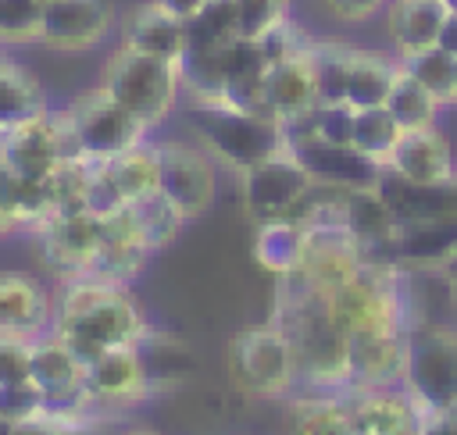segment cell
<instances>
[{
  "label": "cell",
  "instance_id": "cell-1",
  "mask_svg": "<svg viewBox=\"0 0 457 435\" xmlns=\"http://www.w3.org/2000/svg\"><path fill=\"white\" fill-rule=\"evenodd\" d=\"M50 332H57L82 360H93L104 349L143 342L150 335V321L129 285L82 275L61 282Z\"/></svg>",
  "mask_w": 457,
  "mask_h": 435
},
{
  "label": "cell",
  "instance_id": "cell-2",
  "mask_svg": "<svg viewBox=\"0 0 457 435\" xmlns=\"http://www.w3.org/2000/svg\"><path fill=\"white\" fill-rule=\"evenodd\" d=\"M275 321L282 324L293 346L300 389H346L350 385L346 332L339 328L325 292L311 289L296 275L278 278Z\"/></svg>",
  "mask_w": 457,
  "mask_h": 435
},
{
  "label": "cell",
  "instance_id": "cell-3",
  "mask_svg": "<svg viewBox=\"0 0 457 435\" xmlns=\"http://www.w3.org/2000/svg\"><path fill=\"white\" fill-rule=\"evenodd\" d=\"M189 132L218 168H228L236 175L286 150V132L275 118L250 114L228 103H189Z\"/></svg>",
  "mask_w": 457,
  "mask_h": 435
},
{
  "label": "cell",
  "instance_id": "cell-4",
  "mask_svg": "<svg viewBox=\"0 0 457 435\" xmlns=\"http://www.w3.org/2000/svg\"><path fill=\"white\" fill-rule=\"evenodd\" d=\"M318 96L321 103H350V107H378L400 71V57L371 46H353L339 39H314L311 46Z\"/></svg>",
  "mask_w": 457,
  "mask_h": 435
},
{
  "label": "cell",
  "instance_id": "cell-5",
  "mask_svg": "<svg viewBox=\"0 0 457 435\" xmlns=\"http://www.w3.org/2000/svg\"><path fill=\"white\" fill-rule=\"evenodd\" d=\"M100 86L136 114L150 132L161 128L182 96V68L175 61H161L118 43V50L104 61Z\"/></svg>",
  "mask_w": 457,
  "mask_h": 435
},
{
  "label": "cell",
  "instance_id": "cell-6",
  "mask_svg": "<svg viewBox=\"0 0 457 435\" xmlns=\"http://www.w3.org/2000/svg\"><path fill=\"white\" fill-rule=\"evenodd\" d=\"M400 385L425 417L457 403V324L425 317L407 328Z\"/></svg>",
  "mask_w": 457,
  "mask_h": 435
},
{
  "label": "cell",
  "instance_id": "cell-7",
  "mask_svg": "<svg viewBox=\"0 0 457 435\" xmlns=\"http://www.w3.org/2000/svg\"><path fill=\"white\" fill-rule=\"evenodd\" d=\"M228 374L246 396L257 399H286L300 389L293 346L275 317L236 332L228 342Z\"/></svg>",
  "mask_w": 457,
  "mask_h": 435
},
{
  "label": "cell",
  "instance_id": "cell-8",
  "mask_svg": "<svg viewBox=\"0 0 457 435\" xmlns=\"http://www.w3.org/2000/svg\"><path fill=\"white\" fill-rule=\"evenodd\" d=\"M64 121L82 160H111L150 139V128L136 114H129L100 82L64 107Z\"/></svg>",
  "mask_w": 457,
  "mask_h": 435
},
{
  "label": "cell",
  "instance_id": "cell-9",
  "mask_svg": "<svg viewBox=\"0 0 457 435\" xmlns=\"http://www.w3.org/2000/svg\"><path fill=\"white\" fill-rule=\"evenodd\" d=\"M82 160L64 111H46L25 125L0 132V168L25 178H46L61 164Z\"/></svg>",
  "mask_w": 457,
  "mask_h": 435
},
{
  "label": "cell",
  "instance_id": "cell-10",
  "mask_svg": "<svg viewBox=\"0 0 457 435\" xmlns=\"http://www.w3.org/2000/svg\"><path fill=\"white\" fill-rule=\"evenodd\" d=\"M154 146H157V168H161V178H157L161 196H168L186 221L207 214L218 196L214 157L200 143H186V139H157Z\"/></svg>",
  "mask_w": 457,
  "mask_h": 435
},
{
  "label": "cell",
  "instance_id": "cell-11",
  "mask_svg": "<svg viewBox=\"0 0 457 435\" xmlns=\"http://www.w3.org/2000/svg\"><path fill=\"white\" fill-rule=\"evenodd\" d=\"M311 189H314V178L303 171V164L289 150H282V153H275V157H268V160H261L239 175L243 207H246L253 225L293 218Z\"/></svg>",
  "mask_w": 457,
  "mask_h": 435
},
{
  "label": "cell",
  "instance_id": "cell-12",
  "mask_svg": "<svg viewBox=\"0 0 457 435\" xmlns=\"http://www.w3.org/2000/svg\"><path fill=\"white\" fill-rule=\"evenodd\" d=\"M154 396V374L139 342L86 360V399L96 410H125Z\"/></svg>",
  "mask_w": 457,
  "mask_h": 435
},
{
  "label": "cell",
  "instance_id": "cell-13",
  "mask_svg": "<svg viewBox=\"0 0 457 435\" xmlns=\"http://www.w3.org/2000/svg\"><path fill=\"white\" fill-rule=\"evenodd\" d=\"M39 239V257L46 264V271L57 282H71L89 275L96 250H100V218L89 210H71V214H57L46 225L36 228Z\"/></svg>",
  "mask_w": 457,
  "mask_h": 435
},
{
  "label": "cell",
  "instance_id": "cell-14",
  "mask_svg": "<svg viewBox=\"0 0 457 435\" xmlns=\"http://www.w3.org/2000/svg\"><path fill=\"white\" fill-rule=\"evenodd\" d=\"M353 435H421L425 414L403 385H346L343 389Z\"/></svg>",
  "mask_w": 457,
  "mask_h": 435
},
{
  "label": "cell",
  "instance_id": "cell-15",
  "mask_svg": "<svg viewBox=\"0 0 457 435\" xmlns=\"http://www.w3.org/2000/svg\"><path fill=\"white\" fill-rule=\"evenodd\" d=\"M114 29V0H50L43 4L39 43L61 53H86Z\"/></svg>",
  "mask_w": 457,
  "mask_h": 435
},
{
  "label": "cell",
  "instance_id": "cell-16",
  "mask_svg": "<svg viewBox=\"0 0 457 435\" xmlns=\"http://www.w3.org/2000/svg\"><path fill=\"white\" fill-rule=\"evenodd\" d=\"M286 150L321 185H336V189H375V182L382 175V164H375L371 157H364L350 143H328V139L311 135V139L289 143Z\"/></svg>",
  "mask_w": 457,
  "mask_h": 435
},
{
  "label": "cell",
  "instance_id": "cell-17",
  "mask_svg": "<svg viewBox=\"0 0 457 435\" xmlns=\"http://www.w3.org/2000/svg\"><path fill=\"white\" fill-rule=\"evenodd\" d=\"M29 378L46 396L50 406L89 403L86 399V360L57 332H46V335L32 339V371H29Z\"/></svg>",
  "mask_w": 457,
  "mask_h": 435
},
{
  "label": "cell",
  "instance_id": "cell-18",
  "mask_svg": "<svg viewBox=\"0 0 457 435\" xmlns=\"http://www.w3.org/2000/svg\"><path fill=\"white\" fill-rule=\"evenodd\" d=\"M57 296L29 271H0V335L39 339L54 328Z\"/></svg>",
  "mask_w": 457,
  "mask_h": 435
},
{
  "label": "cell",
  "instance_id": "cell-19",
  "mask_svg": "<svg viewBox=\"0 0 457 435\" xmlns=\"http://www.w3.org/2000/svg\"><path fill=\"white\" fill-rule=\"evenodd\" d=\"M150 257L154 253H150V246H146V239H143V232H139V225H136L129 207L100 218V250H96V260L89 267L93 278L132 285Z\"/></svg>",
  "mask_w": 457,
  "mask_h": 435
},
{
  "label": "cell",
  "instance_id": "cell-20",
  "mask_svg": "<svg viewBox=\"0 0 457 435\" xmlns=\"http://www.w3.org/2000/svg\"><path fill=\"white\" fill-rule=\"evenodd\" d=\"M361 267H364V253L346 228H318V232H307L303 260L293 275L318 292H332L343 282H350Z\"/></svg>",
  "mask_w": 457,
  "mask_h": 435
},
{
  "label": "cell",
  "instance_id": "cell-21",
  "mask_svg": "<svg viewBox=\"0 0 457 435\" xmlns=\"http://www.w3.org/2000/svg\"><path fill=\"white\" fill-rule=\"evenodd\" d=\"M318 103H321V96H318V75H314L311 50L286 53V57H278V61L268 64V75H264V107H268V114L278 125L307 114V111H314Z\"/></svg>",
  "mask_w": 457,
  "mask_h": 435
},
{
  "label": "cell",
  "instance_id": "cell-22",
  "mask_svg": "<svg viewBox=\"0 0 457 435\" xmlns=\"http://www.w3.org/2000/svg\"><path fill=\"white\" fill-rule=\"evenodd\" d=\"M375 189L386 200L396 225L457 218V178H450V182H407V178L382 168Z\"/></svg>",
  "mask_w": 457,
  "mask_h": 435
},
{
  "label": "cell",
  "instance_id": "cell-23",
  "mask_svg": "<svg viewBox=\"0 0 457 435\" xmlns=\"http://www.w3.org/2000/svg\"><path fill=\"white\" fill-rule=\"evenodd\" d=\"M386 171L407 178V182H450L457 178V157L453 143L439 125L403 132L396 150L386 160Z\"/></svg>",
  "mask_w": 457,
  "mask_h": 435
},
{
  "label": "cell",
  "instance_id": "cell-24",
  "mask_svg": "<svg viewBox=\"0 0 457 435\" xmlns=\"http://www.w3.org/2000/svg\"><path fill=\"white\" fill-rule=\"evenodd\" d=\"M457 257V218L400 225L393 239V264L414 275H439Z\"/></svg>",
  "mask_w": 457,
  "mask_h": 435
},
{
  "label": "cell",
  "instance_id": "cell-25",
  "mask_svg": "<svg viewBox=\"0 0 457 435\" xmlns=\"http://www.w3.org/2000/svg\"><path fill=\"white\" fill-rule=\"evenodd\" d=\"M407 332H357L346 335L350 385H400Z\"/></svg>",
  "mask_w": 457,
  "mask_h": 435
},
{
  "label": "cell",
  "instance_id": "cell-26",
  "mask_svg": "<svg viewBox=\"0 0 457 435\" xmlns=\"http://www.w3.org/2000/svg\"><path fill=\"white\" fill-rule=\"evenodd\" d=\"M121 46L182 64V57H186V21L171 18L168 11H161L157 4L146 0V4L132 7L129 18L121 21Z\"/></svg>",
  "mask_w": 457,
  "mask_h": 435
},
{
  "label": "cell",
  "instance_id": "cell-27",
  "mask_svg": "<svg viewBox=\"0 0 457 435\" xmlns=\"http://www.w3.org/2000/svg\"><path fill=\"white\" fill-rule=\"evenodd\" d=\"M286 435H353L343 389H296L286 396Z\"/></svg>",
  "mask_w": 457,
  "mask_h": 435
},
{
  "label": "cell",
  "instance_id": "cell-28",
  "mask_svg": "<svg viewBox=\"0 0 457 435\" xmlns=\"http://www.w3.org/2000/svg\"><path fill=\"white\" fill-rule=\"evenodd\" d=\"M396 218L389 214L378 189H350L346 193V232L361 246L364 260H393Z\"/></svg>",
  "mask_w": 457,
  "mask_h": 435
},
{
  "label": "cell",
  "instance_id": "cell-29",
  "mask_svg": "<svg viewBox=\"0 0 457 435\" xmlns=\"http://www.w3.org/2000/svg\"><path fill=\"white\" fill-rule=\"evenodd\" d=\"M443 0H389L386 4V32L396 57H411L418 50L436 46L439 29L446 21Z\"/></svg>",
  "mask_w": 457,
  "mask_h": 435
},
{
  "label": "cell",
  "instance_id": "cell-30",
  "mask_svg": "<svg viewBox=\"0 0 457 435\" xmlns=\"http://www.w3.org/2000/svg\"><path fill=\"white\" fill-rule=\"evenodd\" d=\"M46 93L43 82L18 61H7L0 71V132L25 125L39 114H46Z\"/></svg>",
  "mask_w": 457,
  "mask_h": 435
},
{
  "label": "cell",
  "instance_id": "cell-31",
  "mask_svg": "<svg viewBox=\"0 0 457 435\" xmlns=\"http://www.w3.org/2000/svg\"><path fill=\"white\" fill-rule=\"evenodd\" d=\"M303 246H307V228L296 221H268L257 225L253 235V257L261 267H268L275 278H286L300 267L303 260Z\"/></svg>",
  "mask_w": 457,
  "mask_h": 435
},
{
  "label": "cell",
  "instance_id": "cell-32",
  "mask_svg": "<svg viewBox=\"0 0 457 435\" xmlns=\"http://www.w3.org/2000/svg\"><path fill=\"white\" fill-rule=\"evenodd\" d=\"M100 164L111 175V182H114L118 196L125 200V207L143 200V196H150V193H157L161 168H157V146L150 139L132 146V150H125V153H118V157H111V160H100Z\"/></svg>",
  "mask_w": 457,
  "mask_h": 435
},
{
  "label": "cell",
  "instance_id": "cell-33",
  "mask_svg": "<svg viewBox=\"0 0 457 435\" xmlns=\"http://www.w3.org/2000/svg\"><path fill=\"white\" fill-rule=\"evenodd\" d=\"M382 107L393 114V121H396L403 132L432 128V125L439 121V100H436L414 75H407L403 64H400V71H396V78H393V86H389Z\"/></svg>",
  "mask_w": 457,
  "mask_h": 435
},
{
  "label": "cell",
  "instance_id": "cell-34",
  "mask_svg": "<svg viewBox=\"0 0 457 435\" xmlns=\"http://www.w3.org/2000/svg\"><path fill=\"white\" fill-rule=\"evenodd\" d=\"M243 36L236 0H207L196 18L186 21V53L218 50Z\"/></svg>",
  "mask_w": 457,
  "mask_h": 435
},
{
  "label": "cell",
  "instance_id": "cell-35",
  "mask_svg": "<svg viewBox=\"0 0 457 435\" xmlns=\"http://www.w3.org/2000/svg\"><path fill=\"white\" fill-rule=\"evenodd\" d=\"M400 64L439 100V107H453L457 100V57L453 53H446L443 46H428L411 57H400Z\"/></svg>",
  "mask_w": 457,
  "mask_h": 435
},
{
  "label": "cell",
  "instance_id": "cell-36",
  "mask_svg": "<svg viewBox=\"0 0 457 435\" xmlns=\"http://www.w3.org/2000/svg\"><path fill=\"white\" fill-rule=\"evenodd\" d=\"M400 135H403V128L393 121V114H389L382 103H378V107H361V111L353 114V135H350V143H353L364 157H371L375 164H382V168H386L389 153L396 150Z\"/></svg>",
  "mask_w": 457,
  "mask_h": 435
},
{
  "label": "cell",
  "instance_id": "cell-37",
  "mask_svg": "<svg viewBox=\"0 0 457 435\" xmlns=\"http://www.w3.org/2000/svg\"><path fill=\"white\" fill-rule=\"evenodd\" d=\"M129 210H132L139 232H143L150 253H161L164 246H171L175 235H179L182 225H186V218L175 210V203H171L168 196H161V189L150 193V196H143V200H136V203H129Z\"/></svg>",
  "mask_w": 457,
  "mask_h": 435
},
{
  "label": "cell",
  "instance_id": "cell-38",
  "mask_svg": "<svg viewBox=\"0 0 457 435\" xmlns=\"http://www.w3.org/2000/svg\"><path fill=\"white\" fill-rule=\"evenodd\" d=\"M50 414L46 396L29 382H4L0 385V424L11 428H43Z\"/></svg>",
  "mask_w": 457,
  "mask_h": 435
},
{
  "label": "cell",
  "instance_id": "cell-39",
  "mask_svg": "<svg viewBox=\"0 0 457 435\" xmlns=\"http://www.w3.org/2000/svg\"><path fill=\"white\" fill-rule=\"evenodd\" d=\"M43 32V0H0V43L29 46Z\"/></svg>",
  "mask_w": 457,
  "mask_h": 435
},
{
  "label": "cell",
  "instance_id": "cell-40",
  "mask_svg": "<svg viewBox=\"0 0 457 435\" xmlns=\"http://www.w3.org/2000/svg\"><path fill=\"white\" fill-rule=\"evenodd\" d=\"M236 7H239L243 36L250 39H261L264 32H271L289 18V0H236Z\"/></svg>",
  "mask_w": 457,
  "mask_h": 435
},
{
  "label": "cell",
  "instance_id": "cell-41",
  "mask_svg": "<svg viewBox=\"0 0 457 435\" xmlns=\"http://www.w3.org/2000/svg\"><path fill=\"white\" fill-rule=\"evenodd\" d=\"M353 114H357V107H350V103H318L314 107V135L328 139V143H350Z\"/></svg>",
  "mask_w": 457,
  "mask_h": 435
},
{
  "label": "cell",
  "instance_id": "cell-42",
  "mask_svg": "<svg viewBox=\"0 0 457 435\" xmlns=\"http://www.w3.org/2000/svg\"><path fill=\"white\" fill-rule=\"evenodd\" d=\"M29 371H32V339L0 335V385L29 382Z\"/></svg>",
  "mask_w": 457,
  "mask_h": 435
},
{
  "label": "cell",
  "instance_id": "cell-43",
  "mask_svg": "<svg viewBox=\"0 0 457 435\" xmlns=\"http://www.w3.org/2000/svg\"><path fill=\"white\" fill-rule=\"evenodd\" d=\"M389 0H321L325 14L339 25H364L371 21L378 11H386Z\"/></svg>",
  "mask_w": 457,
  "mask_h": 435
},
{
  "label": "cell",
  "instance_id": "cell-44",
  "mask_svg": "<svg viewBox=\"0 0 457 435\" xmlns=\"http://www.w3.org/2000/svg\"><path fill=\"white\" fill-rule=\"evenodd\" d=\"M421 435H457V403H450V406L428 414Z\"/></svg>",
  "mask_w": 457,
  "mask_h": 435
},
{
  "label": "cell",
  "instance_id": "cell-45",
  "mask_svg": "<svg viewBox=\"0 0 457 435\" xmlns=\"http://www.w3.org/2000/svg\"><path fill=\"white\" fill-rule=\"evenodd\" d=\"M150 4H157L161 11H168V14L179 18V21H189V18L200 14V7H204L207 0H150Z\"/></svg>",
  "mask_w": 457,
  "mask_h": 435
},
{
  "label": "cell",
  "instance_id": "cell-46",
  "mask_svg": "<svg viewBox=\"0 0 457 435\" xmlns=\"http://www.w3.org/2000/svg\"><path fill=\"white\" fill-rule=\"evenodd\" d=\"M436 46H443L446 53L457 57V11H446V21H443V29H439Z\"/></svg>",
  "mask_w": 457,
  "mask_h": 435
},
{
  "label": "cell",
  "instance_id": "cell-47",
  "mask_svg": "<svg viewBox=\"0 0 457 435\" xmlns=\"http://www.w3.org/2000/svg\"><path fill=\"white\" fill-rule=\"evenodd\" d=\"M439 278H443V285H446V296H450V307L457 310V257L439 271Z\"/></svg>",
  "mask_w": 457,
  "mask_h": 435
},
{
  "label": "cell",
  "instance_id": "cell-48",
  "mask_svg": "<svg viewBox=\"0 0 457 435\" xmlns=\"http://www.w3.org/2000/svg\"><path fill=\"white\" fill-rule=\"evenodd\" d=\"M11 232H18V228H14V221H11L7 207H4V168H0V239L11 235Z\"/></svg>",
  "mask_w": 457,
  "mask_h": 435
},
{
  "label": "cell",
  "instance_id": "cell-49",
  "mask_svg": "<svg viewBox=\"0 0 457 435\" xmlns=\"http://www.w3.org/2000/svg\"><path fill=\"white\" fill-rule=\"evenodd\" d=\"M121 435H161L157 428H129V431H121Z\"/></svg>",
  "mask_w": 457,
  "mask_h": 435
},
{
  "label": "cell",
  "instance_id": "cell-50",
  "mask_svg": "<svg viewBox=\"0 0 457 435\" xmlns=\"http://www.w3.org/2000/svg\"><path fill=\"white\" fill-rule=\"evenodd\" d=\"M4 64H7V53H4V50H0V71H4Z\"/></svg>",
  "mask_w": 457,
  "mask_h": 435
},
{
  "label": "cell",
  "instance_id": "cell-51",
  "mask_svg": "<svg viewBox=\"0 0 457 435\" xmlns=\"http://www.w3.org/2000/svg\"><path fill=\"white\" fill-rule=\"evenodd\" d=\"M453 107H457V100H453Z\"/></svg>",
  "mask_w": 457,
  "mask_h": 435
},
{
  "label": "cell",
  "instance_id": "cell-52",
  "mask_svg": "<svg viewBox=\"0 0 457 435\" xmlns=\"http://www.w3.org/2000/svg\"><path fill=\"white\" fill-rule=\"evenodd\" d=\"M43 4H50V0H43Z\"/></svg>",
  "mask_w": 457,
  "mask_h": 435
}]
</instances>
